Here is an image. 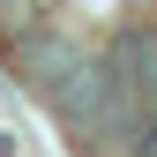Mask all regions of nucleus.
Masks as SVG:
<instances>
[{
	"instance_id": "f257e3e1",
	"label": "nucleus",
	"mask_w": 157,
	"mask_h": 157,
	"mask_svg": "<svg viewBox=\"0 0 157 157\" xmlns=\"http://www.w3.org/2000/svg\"><path fill=\"white\" fill-rule=\"evenodd\" d=\"M75 60H82V45H75V37H67L60 23H52V15H45V23H37V30L23 37V45L8 52V67L23 75L30 90H52V82H60V75L75 67Z\"/></svg>"
},
{
	"instance_id": "f03ea898",
	"label": "nucleus",
	"mask_w": 157,
	"mask_h": 157,
	"mask_svg": "<svg viewBox=\"0 0 157 157\" xmlns=\"http://www.w3.org/2000/svg\"><path fill=\"white\" fill-rule=\"evenodd\" d=\"M127 157H157V127H142V135H135V142H127Z\"/></svg>"
}]
</instances>
